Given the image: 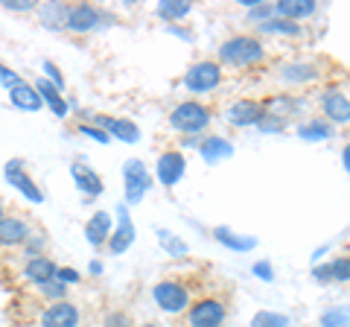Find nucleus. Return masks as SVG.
<instances>
[{
  "label": "nucleus",
  "mask_w": 350,
  "mask_h": 327,
  "mask_svg": "<svg viewBox=\"0 0 350 327\" xmlns=\"http://www.w3.org/2000/svg\"><path fill=\"white\" fill-rule=\"evenodd\" d=\"M100 24H103L100 9H94V6H88V3L73 6L70 12H68V27L73 32H91V29H96Z\"/></svg>",
  "instance_id": "obj_9"
},
{
  "label": "nucleus",
  "mask_w": 350,
  "mask_h": 327,
  "mask_svg": "<svg viewBox=\"0 0 350 327\" xmlns=\"http://www.w3.org/2000/svg\"><path fill=\"white\" fill-rule=\"evenodd\" d=\"M123 176H126V202L129 205L140 202V199H144V193L149 190V184H152L146 167L137 158H131L126 167H123Z\"/></svg>",
  "instance_id": "obj_4"
},
{
  "label": "nucleus",
  "mask_w": 350,
  "mask_h": 327,
  "mask_svg": "<svg viewBox=\"0 0 350 327\" xmlns=\"http://www.w3.org/2000/svg\"><path fill=\"white\" fill-rule=\"evenodd\" d=\"M56 278L59 280H79V272H73V269H56Z\"/></svg>",
  "instance_id": "obj_38"
},
{
  "label": "nucleus",
  "mask_w": 350,
  "mask_h": 327,
  "mask_svg": "<svg viewBox=\"0 0 350 327\" xmlns=\"http://www.w3.org/2000/svg\"><path fill=\"white\" fill-rule=\"evenodd\" d=\"M68 12L70 9H64L62 3H47V6H41V18H44V24L47 27H62V24H68Z\"/></svg>",
  "instance_id": "obj_23"
},
{
  "label": "nucleus",
  "mask_w": 350,
  "mask_h": 327,
  "mask_svg": "<svg viewBox=\"0 0 350 327\" xmlns=\"http://www.w3.org/2000/svg\"><path fill=\"white\" fill-rule=\"evenodd\" d=\"M219 79H222V70H219L216 62H199L187 70L184 85H187L193 94H204V91H213L219 85Z\"/></svg>",
  "instance_id": "obj_3"
},
{
  "label": "nucleus",
  "mask_w": 350,
  "mask_h": 327,
  "mask_svg": "<svg viewBox=\"0 0 350 327\" xmlns=\"http://www.w3.org/2000/svg\"><path fill=\"white\" fill-rule=\"evenodd\" d=\"M262 32H283V36H301V27H295V21H262Z\"/></svg>",
  "instance_id": "obj_27"
},
{
  "label": "nucleus",
  "mask_w": 350,
  "mask_h": 327,
  "mask_svg": "<svg viewBox=\"0 0 350 327\" xmlns=\"http://www.w3.org/2000/svg\"><path fill=\"white\" fill-rule=\"evenodd\" d=\"M278 15H283L286 21H295V18H306L315 12V0H283V3L275 6Z\"/></svg>",
  "instance_id": "obj_20"
},
{
  "label": "nucleus",
  "mask_w": 350,
  "mask_h": 327,
  "mask_svg": "<svg viewBox=\"0 0 350 327\" xmlns=\"http://www.w3.org/2000/svg\"><path fill=\"white\" fill-rule=\"evenodd\" d=\"M321 327H350V307H333L321 315Z\"/></svg>",
  "instance_id": "obj_25"
},
{
  "label": "nucleus",
  "mask_w": 350,
  "mask_h": 327,
  "mask_svg": "<svg viewBox=\"0 0 350 327\" xmlns=\"http://www.w3.org/2000/svg\"><path fill=\"white\" fill-rule=\"evenodd\" d=\"M6 181L12 184L15 190L24 193L27 199H32V202H41V199H44L41 190L36 187V181L27 176V170H24V164H21V161H9V164H6Z\"/></svg>",
  "instance_id": "obj_7"
},
{
  "label": "nucleus",
  "mask_w": 350,
  "mask_h": 327,
  "mask_svg": "<svg viewBox=\"0 0 350 327\" xmlns=\"http://www.w3.org/2000/svg\"><path fill=\"white\" fill-rule=\"evenodd\" d=\"M79 132L82 135H91V138H96L100 144H108V132H103V129H91V126H79Z\"/></svg>",
  "instance_id": "obj_36"
},
{
  "label": "nucleus",
  "mask_w": 350,
  "mask_h": 327,
  "mask_svg": "<svg viewBox=\"0 0 350 327\" xmlns=\"http://www.w3.org/2000/svg\"><path fill=\"white\" fill-rule=\"evenodd\" d=\"M158 12H161L163 18H181V15L190 12V3H187V0H178V3H172V0H161Z\"/></svg>",
  "instance_id": "obj_28"
},
{
  "label": "nucleus",
  "mask_w": 350,
  "mask_h": 327,
  "mask_svg": "<svg viewBox=\"0 0 350 327\" xmlns=\"http://www.w3.org/2000/svg\"><path fill=\"white\" fill-rule=\"evenodd\" d=\"M222 322H225V307H222V301H213V298L199 301L187 315L190 327H219Z\"/></svg>",
  "instance_id": "obj_5"
},
{
  "label": "nucleus",
  "mask_w": 350,
  "mask_h": 327,
  "mask_svg": "<svg viewBox=\"0 0 350 327\" xmlns=\"http://www.w3.org/2000/svg\"><path fill=\"white\" fill-rule=\"evenodd\" d=\"M234 152V146L228 144L225 138H211V140H204L202 144V155L207 161H219V158H228Z\"/></svg>",
  "instance_id": "obj_22"
},
{
  "label": "nucleus",
  "mask_w": 350,
  "mask_h": 327,
  "mask_svg": "<svg viewBox=\"0 0 350 327\" xmlns=\"http://www.w3.org/2000/svg\"><path fill=\"white\" fill-rule=\"evenodd\" d=\"M315 68L312 64H286L283 68V79H289V82H310V79H315Z\"/></svg>",
  "instance_id": "obj_24"
},
{
  "label": "nucleus",
  "mask_w": 350,
  "mask_h": 327,
  "mask_svg": "<svg viewBox=\"0 0 350 327\" xmlns=\"http://www.w3.org/2000/svg\"><path fill=\"white\" fill-rule=\"evenodd\" d=\"M254 275L262 278V280H271V278H275V272H271V266H266V263H257L254 266Z\"/></svg>",
  "instance_id": "obj_37"
},
{
  "label": "nucleus",
  "mask_w": 350,
  "mask_h": 327,
  "mask_svg": "<svg viewBox=\"0 0 350 327\" xmlns=\"http://www.w3.org/2000/svg\"><path fill=\"white\" fill-rule=\"evenodd\" d=\"M170 123H172V129H178V132L196 135V132H202V129H207V123H211V114H207V108L199 105V103H181L170 114Z\"/></svg>",
  "instance_id": "obj_2"
},
{
  "label": "nucleus",
  "mask_w": 350,
  "mask_h": 327,
  "mask_svg": "<svg viewBox=\"0 0 350 327\" xmlns=\"http://www.w3.org/2000/svg\"><path fill=\"white\" fill-rule=\"evenodd\" d=\"M18 82H21L18 76H15L12 70H9L6 64H0V85H9V88H12V85H18Z\"/></svg>",
  "instance_id": "obj_35"
},
{
  "label": "nucleus",
  "mask_w": 350,
  "mask_h": 327,
  "mask_svg": "<svg viewBox=\"0 0 350 327\" xmlns=\"http://www.w3.org/2000/svg\"><path fill=\"white\" fill-rule=\"evenodd\" d=\"M29 237V228L18 216H3L0 222V246H21Z\"/></svg>",
  "instance_id": "obj_12"
},
{
  "label": "nucleus",
  "mask_w": 350,
  "mask_h": 327,
  "mask_svg": "<svg viewBox=\"0 0 350 327\" xmlns=\"http://www.w3.org/2000/svg\"><path fill=\"white\" fill-rule=\"evenodd\" d=\"M330 278L336 280H350V257H338L330 263Z\"/></svg>",
  "instance_id": "obj_30"
},
{
  "label": "nucleus",
  "mask_w": 350,
  "mask_h": 327,
  "mask_svg": "<svg viewBox=\"0 0 350 327\" xmlns=\"http://www.w3.org/2000/svg\"><path fill=\"white\" fill-rule=\"evenodd\" d=\"M44 70L50 73V85H56V88L62 91V85H64V79H62V73H59V68L53 62H44Z\"/></svg>",
  "instance_id": "obj_34"
},
{
  "label": "nucleus",
  "mask_w": 350,
  "mask_h": 327,
  "mask_svg": "<svg viewBox=\"0 0 350 327\" xmlns=\"http://www.w3.org/2000/svg\"><path fill=\"white\" fill-rule=\"evenodd\" d=\"M105 327H129V319H126V315H108Z\"/></svg>",
  "instance_id": "obj_39"
},
{
  "label": "nucleus",
  "mask_w": 350,
  "mask_h": 327,
  "mask_svg": "<svg viewBox=\"0 0 350 327\" xmlns=\"http://www.w3.org/2000/svg\"><path fill=\"white\" fill-rule=\"evenodd\" d=\"M228 120H231L234 126H254L262 120V105L254 100H239L231 112H228Z\"/></svg>",
  "instance_id": "obj_11"
},
{
  "label": "nucleus",
  "mask_w": 350,
  "mask_h": 327,
  "mask_svg": "<svg viewBox=\"0 0 350 327\" xmlns=\"http://www.w3.org/2000/svg\"><path fill=\"white\" fill-rule=\"evenodd\" d=\"M36 91L41 94V100L47 103V105H50V108H53V112H56L59 117L68 114V103L62 100V94H59L56 85H50L47 79H38V82H36Z\"/></svg>",
  "instance_id": "obj_18"
},
{
  "label": "nucleus",
  "mask_w": 350,
  "mask_h": 327,
  "mask_svg": "<svg viewBox=\"0 0 350 327\" xmlns=\"http://www.w3.org/2000/svg\"><path fill=\"white\" fill-rule=\"evenodd\" d=\"M44 327H76L79 324V310L68 301H53L41 319Z\"/></svg>",
  "instance_id": "obj_8"
},
{
  "label": "nucleus",
  "mask_w": 350,
  "mask_h": 327,
  "mask_svg": "<svg viewBox=\"0 0 350 327\" xmlns=\"http://www.w3.org/2000/svg\"><path fill=\"white\" fill-rule=\"evenodd\" d=\"M70 172H73L76 184H79V190H85L88 196H100V193H103V179L96 176L91 167H85V164L76 161L73 167H70Z\"/></svg>",
  "instance_id": "obj_14"
},
{
  "label": "nucleus",
  "mask_w": 350,
  "mask_h": 327,
  "mask_svg": "<svg viewBox=\"0 0 350 327\" xmlns=\"http://www.w3.org/2000/svg\"><path fill=\"white\" fill-rule=\"evenodd\" d=\"M108 231H111V216H108L105 211L103 213H94L91 220H88V225H85V237L91 239V246H103Z\"/></svg>",
  "instance_id": "obj_16"
},
{
  "label": "nucleus",
  "mask_w": 350,
  "mask_h": 327,
  "mask_svg": "<svg viewBox=\"0 0 350 327\" xmlns=\"http://www.w3.org/2000/svg\"><path fill=\"white\" fill-rule=\"evenodd\" d=\"M184 176V155L181 152H163L158 158V179L163 187H172Z\"/></svg>",
  "instance_id": "obj_10"
},
{
  "label": "nucleus",
  "mask_w": 350,
  "mask_h": 327,
  "mask_svg": "<svg viewBox=\"0 0 350 327\" xmlns=\"http://www.w3.org/2000/svg\"><path fill=\"white\" fill-rule=\"evenodd\" d=\"M155 301H158V307H163L167 313H181L184 307H187V289L181 287V283H175V280H161L158 287H155Z\"/></svg>",
  "instance_id": "obj_6"
},
{
  "label": "nucleus",
  "mask_w": 350,
  "mask_h": 327,
  "mask_svg": "<svg viewBox=\"0 0 350 327\" xmlns=\"http://www.w3.org/2000/svg\"><path fill=\"white\" fill-rule=\"evenodd\" d=\"M6 9H32V0H6Z\"/></svg>",
  "instance_id": "obj_40"
},
{
  "label": "nucleus",
  "mask_w": 350,
  "mask_h": 327,
  "mask_svg": "<svg viewBox=\"0 0 350 327\" xmlns=\"http://www.w3.org/2000/svg\"><path fill=\"white\" fill-rule=\"evenodd\" d=\"M131 239H135V228H131V222H129V213L120 208V228H117V234L108 239V246H111L114 254H120V252H126V248L131 246Z\"/></svg>",
  "instance_id": "obj_17"
},
{
  "label": "nucleus",
  "mask_w": 350,
  "mask_h": 327,
  "mask_svg": "<svg viewBox=\"0 0 350 327\" xmlns=\"http://www.w3.org/2000/svg\"><path fill=\"white\" fill-rule=\"evenodd\" d=\"M161 243L167 246L172 254H184V252H187V246H184V243H178V239H172L167 231H161Z\"/></svg>",
  "instance_id": "obj_32"
},
{
  "label": "nucleus",
  "mask_w": 350,
  "mask_h": 327,
  "mask_svg": "<svg viewBox=\"0 0 350 327\" xmlns=\"http://www.w3.org/2000/svg\"><path fill=\"white\" fill-rule=\"evenodd\" d=\"M324 112L336 123H350V100L342 96L338 91H327L324 94Z\"/></svg>",
  "instance_id": "obj_15"
},
{
  "label": "nucleus",
  "mask_w": 350,
  "mask_h": 327,
  "mask_svg": "<svg viewBox=\"0 0 350 327\" xmlns=\"http://www.w3.org/2000/svg\"><path fill=\"white\" fill-rule=\"evenodd\" d=\"M219 59L228 62V64H251L262 59V47L260 41L248 38V36H237L231 41H225L222 47H219Z\"/></svg>",
  "instance_id": "obj_1"
},
{
  "label": "nucleus",
  "mask_w": 350,
  "mask_h": 327,
  "mask_svg": "<svg viewBox=\"0 0 350 327\" xmlns=\"http://www.w3.org/2000/svg\"><path fill=\"white\" fill-rule=\"evenodd\" d=\"M216 239L219 243H225V246H231V248H237V252H245V248L257 246V239H237V234H231L228 228H216Z\"/></svg>",
  "instance_id": "obj_26"
},
{
  "label": "nucleus",
  "mask_w": 350,
  "mask_h": 327,
  "mask_svg": "<svg viewBox=\"0 0 350 327\" xmlns=\"http://www.w3.org/2000/svg\"><path fill=\"white\" fill-rule=\"evenodd\" d=\"M27 275L36 280V283H47V280L56 278V266H53V260L36 254V257H32L29 263H27Z\"/></svg>",
  "instance_id": "obj_21"
},
{
  "label": "nucleus",
  "mask_w": 350,
  "mask_h": 327,
  "mask_svg": "<svg viewBox=\"0 0 350 327\" xmlns=\"http://www.w3.org/2000/svg\"><path fill=\"white\" fill-rule=\"evenodd\" d=\"M38 287H41V292H47V296H50V298H56V301L64 296V287H62V283L47 280V283H38Z\"/></svg>",
  "instance_id": "obj_33"
},
{
  "label": "nucleus",
  "mask_w": 350,
  "mask_h": 327,
  "mask_svg": "<svg viewBox=\"0 0 350 327\" xmlns=\"http://www.w3.org/2000/svg\"><path fill=\"white\" fill-rule=\"evenodd\" d=\"M144 327H155V324H144Z\"/></svg>",
  "instance_id": "obj_43"
},
{
  "label": "nucleus",
  "mask_w": 350,
  "mask_h": 327,
  "mask_svg": "<svg viewBox=\"0 0 350 327\" xmlns=\"http://www.w3.org/2000/svg\"><path fill=\"white\" fill-rule=\"evenodd\" d=\"M9 100H12L18 108H24V112H38L41 108V94L32 88V85H27V82H18V85H12L9 88Z\"/></svg>",
  "instance_id": "obj_13"
},
{
  "label": "nucleus",
  "mask_w": 350,
  "mask_h": 327,
  "mask_svg": "<svg viewBox=\"0 0 350 327\" xmlns=\"http://www.w3.org/2000/svg\"><path fill=\"white\" fill-rule=\"evenodd\" d=\"M301 138H330V126H301Z\"/></svg>",
  "instance_id": "obj_31"
},
{
  "label": "nucleus",
  "mask_w": 350,
  "mask_h": 327,
  "mask_svg": "<svg viewBox=\"0 0 350 327\" xmlns=\"http://www.w3.org/2000/svg\"><path fill=\"white\" fill-rule=\"evenodd\" d=\"M0 222H3V205H0Z\"/></svg>",
  "instance_id": "obj_42"
},
{
  "label": "nucleus",
  "mask_w": 350,
  "mask_h": 327,
  "mask_svg": "<svg viewBox=\"0 0 350 327\" xmlns=\"http://www.w3.org/2000/svg\"><path fill=\"white\" fill-rule=\"evenodd\" d=\"M100 123H103V132H111V135H117L120 140H137V138H140L137 126H135V123H129V120L100 117Z\"/></svg>",
  "instance_id": "obj_19"
},
{
  "label": "nucleus",
  "mask_w": 350,
  "mask_h": 327,
  "mask_svg": "<svg viewBox=\"0 0 350 327\" xmlns=\"http://www.w3.org/2000/svg\"><path fill=\"white\" fill-rule=\"evenodd\" d=\"M251 327H286V319L278 315V313H257Z\"/></svg>",
  "instance_id": "obj_29"
},
{
  "label": "nucleus",
  "mask_w": 350,
  "mask_h": 327,
  "mask_svg": "<svg viewBox=\"0 0 350 327\" xmlns=\"http://www.w3.org/2000/svg\"><path fill=\"white\" fill-rule=\"evenodd\" d=\"M342 161H345V167H347V172H350V146H345V152H342Z\"/></svg>",
  "instance_id": "obj_41"
}]
</instances>
